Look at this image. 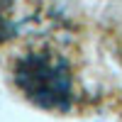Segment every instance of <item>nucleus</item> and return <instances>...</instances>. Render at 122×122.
<instances>
[{
  "label": "nucleus",
  "instance_id": "obj_1",
  "mask_svg": "<svg viewBox=\"0 0 122 122\" xmlns=\"http://www.w3.org/2000/svg\"><path fill=\"white\" fill-rule=\"evenodd\" d=\"M15 86L37 107L66 112L73 105V68L54 49H32L12 66Z\"/></svg>",
  "mask_w": 122,
  "mask_h": 122
},
{
  "label": "nucleus",
  "instance_id": "obj_2",
  "mask_svg": "<svg viewBox=\"0 0 122 122\" xmlns=\"http://www.w3.org/2000/svg\"><path fill=\"white\" fill-rule=\"evenodd\" d=\"M34 17L29 0H0V44L15 39Z\"/></svg>",
  "mask_w": 122,
  "mask_h": 122
}]
</instances>
